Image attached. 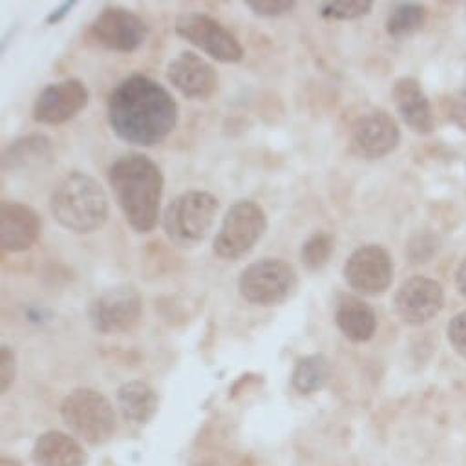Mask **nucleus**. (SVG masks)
I'll return each instance as SVG.
<instances>
[{"instance_id":"nucleus-19","label":"nucleus","mask_w":466,"mask_h":466,"mask_svg":"<svg viewBox=\"0 0 466 466\" xmlns=\"http://www.w3.org/2000/svg\"><path fill=\"white\" fill-rule=\"evenodd\" d=\"M34 461L37 466H86L85 448L63 431L43 433L34 446Z\"/></svg>"},{"instance_id":"nucleus-31","label":"nucleus","mask_w":466,"mask_h":466,"mask_svg":"<svg viewBox=\"0 0 466 466\" xmlns=\"http://www.w3.org/2000/svg\"><path fill=\"white\" fill-rule=\"evenodd\" d=\"M457 289H459V293L466 299V258L462 260V264L459 266V269H457Z\"/></svg>"},{"instance_id":"nucleus-9","label":"nucleus","mask_w":466,"mask_h":466,"mask_svg":"<svg viewBox=\"0 0 466 466\" xmlns=\"http://www.w3.org/2000/svg\"><path fill=\"white\" fill-rule=\"evenodd\" d=\"M176 34L212 59L232 65L244 59V48L225 26L205 14H183L176 21Z\"/></svg>"},{"instance_id":"nucleus-18","label":"nucleus","mask_w":466,"mask_h":466,"mask_svg":"<svg viewBox=\"0 0 466 466\" xmlns=\"http://www.w3.org/2000/svg\"><path fill=\"white\" fill-rule=\"evenodd\" d=\"M335 322L351 342H368L377 329V315L371 306L353 295L339 297Z\"/></svg>"},{"instance_id":"nucleus-10","label":"nucleus","mask_w":466,"mask_h":466,"mask_svg":"<svg viewBox=\"0 0 466 466\" xmlns=\"http://www.w3.org/2000/svg\"><path fill=\"white\" fill-rule=\"evenodd\" d=\"M90 35L106 50L132 54L145 45L148 37V26L139 15L127 8L106 6L92 23Z\"/></svg>"},{"instance_id":"nucleus-26","label":"nucleus","mask_w":466,"mask_h":466,"mask_svg":"<svg viewBox=\"0 0 466 466\" xmlns=\"http://www.w3.org/2000/svg\"><path fill=\"white\" fill-rule=\"evenodd\" d=\"M246 5H248V8L253 10V14H257L260 17H268V19L288 15L297 6L295 0H258V3L249 0V3H246Z\"/></svg>"},{"instance_id":"nucleus-2","label":"nucleus","mask_w":466,"mask_h":466,"mask_svg":"<svg viewBox=\"0 0 466 466\" xmlns=\"http://www.w3.org/2000/svg\"><path fill=\"white\" fill-rule=\"evenodd\" d=\"M108 181L128 225L145 235L157 225L165 188L161 168L145 154L128 152L108 168Z\"/></svg>"},{"instance_id":"nucleus-25","label":"nucleus","mask_w":466,"mask_h":466,"mask_svg":"<svg viewBox=\"0 0 466 466\" xmlns=\"http://www.w3.org/2000/svg\"><path fill=\"white\" fill-rule=\"evenodd\" d=\"M373 3L370 0H350V3H324L320 5V15L335 21H353L368 15Z\"/></svg>"},{"instance_id":"nucleus-22","label":"nucleus","mask_w":466,"mask_h":466,"mask_svg":"<svg viewBox=\"0 0 466 466\" xmlns=\"http://www.w3.org/2000/svg\"><path fill=\"white\" fill-rule=\"evenodd\" d=\"M329 362L324 355L302 357L293 371V386L302 395H311L324 388L329 379Z\"/></svg>"},{"instance_id":"nucleus-20","label":"nucleus","mask_w":466,"mask_h":466,"mask_svg":"<svg viewBox=\"0 0 466 466\" xmlns=\"http://www.w3.org/2000/svg\"><path fill=\"white\" fill-rule=\"evenodd\" d=\"M54 161L52 139L43 134H30L15 139L3 156V168L6 172L32 170L48 167Z\"/></svg>"},{"instance_id":"nucleus-13","label":"nucleus","mask_w":466,"mask_h":466,"mask_svg":"<svg viewBox=\"0 0 466 466\" xmlns=\"http://www.w3.org/2000/svg\"><path fill=\"white\" fill-rule=\"evenodd\" d=\"M400 132L395 119L384 110H373L351 125V148L364 159H379L397 148Z\"/></svg>"},{"instance_id":"nucleus-1","label":"nucleus","mask_w":466,"mask_h":466,"mask_svg":"<svg viewBox=\"0 0 466 466\" xmlns=\"http://www.w3.org/2000/svg\"><path fill=\"white\" fill-rule=\"evenodd\" d=\"M179 108L157 81L136 74L121 81L108 97V123L125 143L156 147L177 125Z\"/></svg>"},{"instance_id":"nucleus-21","label":"nucleus","mask_w":466,"mask_h":466,"mask_svg":"<svg viewBox=\"0 0 466 466\" xmlns=\"http://www.w3.org/2000/svg\"><path fill=\"white\" fill-rule=\"evenodd\" d=\"M117 404L125 419L145 424L156 415L159 399L147 382L132 380L117 390Z\"/></svg>"},{"instance_id":"nucleus-28","label":"nucleus","mask_w":466,"mask_h":466,"mask_svg":"<svg viewBox=\"0 0 466 466\" xmlns=\"http://www.w3.org/2000/svg\"><path fill=\"white\" fill-rule=\"evenodd\" d=\"M448 340L461 357H466V311L455 315L448 324Z\"/></svg>"},{"instance_id":"nucleus-7","label":"nucleus","mask_w":466,"mask_h":466,"mask_svg":"<svg viewBox=\"0 0 466 466\" xmlns=\"http://www.w3.org/2000/svg\"><path fill=\"white\" fill-rule=\"evenodd\" d=\"M297 286V271L279 258H264L251 264L238 280L242 299L260 308L282 306L293 297Z\"/></svg>"},{"instance_id":"nucleus-14","label":"nucleus","mask_w":466,"mask_h":466,"mask_svg":"<svg viewBox=\"0 0 466 466\" xmlns=\"http://www.w3.org/2000/svg\"><path fill=\"white\" fill-rule=\"evenodd\" d=\"M167 79L187 99L208 101L219 85L216 68L194 52H181L167 66Z\"/></svg>"},{"instance_id":"nucleus-12","label":"nucleus","mask_w":466,"mask_h":466,"mask_svg":"<svg viewBox=\"0 0 466 466\" xmlns=\"http://www.w3.org/2000/svg\"><path fill=\"white\" fill-rule=\"evenodd\" d=\"M90 92L79 79H66L46 86L35 99L34 119L41 125H63L86 108Z\"/></svg>"},{"instance_id":"nucleus-3","label":"nucleus","mask_w":466,"mask_h":466,"mask_svg":"<svg viewBox=\"0 0 466 466\" xmlns=\"http://www.w3.org/2000/svg\"><path fill=\"white\" fill-rule=\"evenodd\" d=\"M50 208L54 218L76 235H90L108 219V198L105 188L85 172H72L56 187Z\"/></svg>"},{"instance_id":"nucleus-5","label":"nucleus","mask_w":466,"mask_h":466,"mask_svg":"<svg viewBox=\"0 0 466 466\" xmlns=\"http://www.w3.org/2000/svg\"><path fill=\"white\" fill-rule=\"evenodd\" d=\"M266 228V210L251 199H240L225 212L212 251L225 262H237L253 251Z\"/></svg>"},{"instance_id":"nucleus-15","label":"nucleus","mask_w":466,"mask_h":466,"mask_svg":"<svg viewBox=\"0 0 466 466\" xmlns=\"http://www.w3.org/2000/svg\"><path fill=\"white\" fill-rule=\"evenodd\" d=\"M444 295L439 282L424 277L406 280L395 295V313L408 326H420L431 320L442 308Z\"/></svg>"},{"instance_id":"nucleus-17","label":"nucleus","mask_w":466,"mask_h":466,"mask_svg":"<svg viewBox=\"0 0 466 466\" xmlns=\"http://www.w3.org/2000/svg\"><path fill=\"white\" fill-rule=\"evenodd\" d=\"M391 97L395 103L397 112L400 114L402 121L420 136H428L435 128L433 112L430 106L428 97L424 96L420 85L413 77H400L395 81Z\"/></svg>"},{"instance_id":"nucleus-32","label":"nucleus","mask_w":466,"mask_h":466,"mask_svg":"<svg viewBox=\"0 0 466 466\" xmlns=\"http://www.w3.org/2000/svg\"><path fill=\"white\" fill-rule=\"evenodd\" d=\"M0 466H21V462L15 461V459H10V457H3V461H0Z\"/></svg>"},{"instance_id":"nucleus-23","label":"nucleus","mask_w":466,"mask_h":466,"mask_svg":"<svg viewBox=\"0 0 466 466\" xmlns=\"http://www.w3.org/2000/svg\"><path fill=\"white\" fill-rule=\"evenodd\" d=\"M426 23V10L415 3L395 5L386 21V32L390 37L400 41L417 34Z\"/></svg>"},{"instance_id":"nucleus-4","label":"nucleus","mask_w":466,"mask_h":466,"mask_svg":"<svg viewBox=\"0 0 466 466\" xmlns=\"http://www.w3.org/2000/svg\"><path fill=\"white\" fill-rule=\"evenodd\" d=\"M219 201L205 190H188L174 198L163 214V230L167 238L181 248L190 249L201 244L214 225Z\"/></svg>"},{"instance_id":"nucleus-11","label":"nucleus","mask_w":466,"mask_h":466,"mask_svg":"<svg viewBox=\"0 0 466 466\" xmlns=\"http://www.w3.org/2000/svg\"><path fill=\"white\" fill-rule=\"evenodd\" d=\"M344 279L359 295H382L393 282L391 257L380 246H362L348 258L344 266Z\"/></svg>"},{"instance_id":"nucleus-8","label":"nucleus","mask_w":466,"mask_h":466,"mask_svg":"<svg viewBox=\"0 0 466 466\" xmlns=\"http://www.w3.org/2000/svg\"><path fill=\"white\" fill-rule=\"evenodd\" d=\"M143 313V299L134 286L123 284L103 291L88 306L90 326L101 335L132 331Z\"/></svg>"},{"instance_id":"nucleus-29","label":"nucleus","mask_w":466,"mask_h":466,"mask_svg":"<svg viewBox=\"0 0 466 466\" xmlns=\"http://www.w3.org/2000/svg\"><path fill=\"white\" fill-rule=\"evenodd\" d=\"M450 121L466 132V90L455 94L450 101Z\"/></svg>"},{"instance_id":"nucleus-24","label":"nucleus","mask_w":466,"mask_h":466,"mask_svg":"<svg viewBox=\"0 0 466 466\" xmlns=\"http://www.w3.org/2000/svg\"><path fill=\"white\" fill-rule=\"evenodd\" d=\"M333 255V238L326 232H317L304 246H302V264L309 271L322 269Z\"/></svg>"},{"instance_id":"nucleus-6","label":"nucleus","mask_w":466,"mask_h":466,"mask_svg":"<svg viewBox=\"0 0 466 466\" xmlns=\"http://www.w3.org/2000/svg\"><path fill=\"white\" fill-rule=\"evenodd\" d=\"M61 415L70 431L88 444L106 442L117 428L114 406L92 388H77L68 393L61 404Z\"/></svg>"},{"instance_id":"nucleus-27","label":"nucleus","mask_w":466,"mask_h":466,"mask_svg":"<svg viewBox=\"0 0 466 466\" xmlns=\"http://www.w3.org/2000/svg\"><path fill=\"white\" fill-rule=\"evenodd\" d=\"M17 375V360H15V353L10 346H3L0 348V390L3 393H6Z\"/></svg>"},{"instance_id":"nucleus-30","label":"nucleus","mask_w":466,"mask_h":466,"mask_svg":"<svg viewBox=\"0 0 466 466\" xmlns=\"http://www.w3.org/2000/svg\"><path fill=\"white\" fill-rule=\"evenodd\" d=\"M76 0H72V3H65L63 6H59L57 10H54L48 17H46V23L48 25H59L66 15H70V12L76 8Z\"/></svg>"},{"instance_id":"nucleus-16","label":"nucleus","mask_w":466,"mask_h":466,"mask_svg":"<svg viewBox=\"0 0 466 466\" xmlns=\"http://www.w3.org/2000/svg\"><path fill=\"white\" fill-rule=\"evenodd\" d=\"M39 214L17 201H3L0 205V246L8 253L28 251L39 238Z\"/></svg>"}]
</instances>
